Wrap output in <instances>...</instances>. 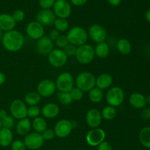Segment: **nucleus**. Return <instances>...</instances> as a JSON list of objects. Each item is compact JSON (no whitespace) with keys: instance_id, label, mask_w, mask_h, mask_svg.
I'll use <instances>...</instances> for the list:
<instances>
[{"instance_id":"30","label":"nucleus","mask_w":150,"mask_h":150,"mask_svg":"<svg viewBox=\"0 0 150 150\" xmlns=\"http://www.w3.org/2000/svg\"><path fill=\"white\" fill-rule=\"evenodd\" d=\"M103 98V93L101 89L98 87H94L89 92V99L94 103H98Z\"/></svg>"},{"instance_id":"1","label":"nucleus","mask_w":150,"mask_h":150,"mask_svg":"<svg viewBox=\"0 0 150 150\" xmlns=\"http://www.w3.org/2000/svg\"><path fill=\"white\" fill-rule=\"evenodd\" d=\"M1 43L7 51L10 52H18L24 44V38L20 32L17 30L4 32L1 38Z\"/></svg>"},{"instance_id":"48","label":"nucleus","mask_w":150,"mask_h":150,"mask_svg":"<svg viewBox=\"0 0 150 150\" xmlns=\"http://www.w3.org/2000/svg\"><path fill=\"white\" fill-rule=\"evenodd\" d=\"M8 116L7 111L4 109H0V120H3L5 117H7Z\"/></svg>"},{"instance_id":"52","label":"nucleus","mask_w":150,"mask_h":150,"mask_svg":"<svg viewBox=\"0 0 150 150\" xmlns=\"http://www.w3.org/2000/svg\"><path fill=\"white\" fill-rule=\"evenodd\" d=\"M3 35H4V33H3L2 31H1V29H0V41L1 40V38H2Z\"/></svg>"},{"instance_id":"14","label":"nucleus","mask_w":150,"mask_h":150,"mask_svg":"<svg viewBox=\"0 0 150 150\" xmlns=\"http://www.w3.org/2000/svg\"><path fill=\"white\" fill-rule=\"evenodd\" d=\"M87 34L88 36L90 37L91 39L97 43L104 42L107 38L106 30L102 26L97 23L89 26Z\"/></svg>"},{"instance_id":"10","label":"nucleus","mask_w":150,"mask_h":150,"mask_svg":"<svg viewBox=\"0 0 150 150\" xmlns=\"http://www.w3.org/2000/svg\"><path fill=\"white\" fill-rule=\"evenodd\" d=\"M44 142L45 140H44L42 134L34 132V133H29L25 136L23 143L27 149L30 150H37L40 149L43 145Z\"/></svg>"},{"instance_id":"40","label":"nucleus","mask_w":150,"mask_h":150,"mask_svg":"<svg viewBox=\"0 0 150 150\" xmlns=\"http://www.w3.org/2000/svg\"><path fill=\"white\" fill-rule=\"evenodd\" d=\"M63 50L65 52V54H67V57H73V56L76 55L77 47L76 45H73V44L69 43Z\"/></svg>"},{"instance_id":"42","label":"nucleus","mask_w":150,"mask_h":150,"mask_svg":"<svg viewBox=\"0 0 150 150\" xmlns=\"http://www.w3.org/2000/svg\"><path fill=\"white\" fill-rule=\"evenodd\" d=\"M56 0H39V4L42 9H50L54 7Z\"/></svg>"},{"instance_id":"6","label":"nucleus","mask_w":150,"mask_h":150,"mask_svg":"<svg viewBox=\"0 0 150 150\" xmlns=\"http://www.w3.org/2000/svg\"><path fill=\"white\" fill-rule=\"evenodd\" d=\"M56 87L59 92H70L74 87L75 80L71 73L64 72L60 73L55 81Z\"/></svg>"},{"instance_id":"34","label":"nucleus","mask_w":150,"mask_h":150,"mask_svg":"<svg viewBox=\"0 0 150 150\" xmlns=\"http://www.w3.org/2000/svg\"><path fill=\"white\" fill-rule=\"evenodd\" d=\"M41 114V109L38 105H33V106H29L27 108V117L29 118L35 119L40 117Z\"/></svg>"},{"instance_id":"17","label":"nucleus","mask_w":150,"mask_h":150,"mask_svg":"<svg viewBox=\"0 0 150 150\" xmlns=\"http://www.w3.org/2000/svg\"><path fill=\"white\" fill-rule=\"evenodd\" d=\"M36 48L37 51L41 55H48L54 49V42L48 36L44 35L38 40Z\"/></svg>"},{"instance_id":"38","label":"nucleus","mask_w":150,"mask_h":150,"mask_svg":"<svg viewBox=\"0 0 150 150\" xmlns=\"http://www.w3.org/2000/svg\"><path fill=\"white\" fill-rule=\"evenodd\" d=\"M11 16L16 23H17V22L22 21H23V19L25 18L24 11L21 10V9H17V10H14V12H13V14H12Z\"/></svg>"},{"instance_id":"9","label":"nucleus","mask_w":150,"mask_h":150,"mask_svg":"<svg viewBox=\"0 0 150 150\" xmlns=\"http://www.w3.org/2000/svg\"><path fill=\"white\" fill-rule=\"evenodd\" d=\"M105 132L101 128H93L89 130L86 136V143L91 146H98L105 141Z\"/></svg>"},{"instance_id":"2","label":"nucleus","mask_w":150,"mask_h":150,"mask_svg":"<svg viewBox=\"0 0 150 150\" xmlns=\"http://www.w3.org/2000/svg\"><path fill=\"white\" fill-rule=\"evenodd\" d=\"M66 36L68 39L69 43L78 47L86 44L88 40V34L86 31L79 26H73L69 29Z\"/></svg>"},{"instance_id":"16","label":"nucleus","mask_w":150,"mask_h":150,"mask_svg":"<svg viewBox=\"0 0 150 150\" xmlns=\"http://www.w3.org/2000/svg\"><path fill=\"white\" fill-rule=\"evenodd\" d=\"M56 18H57V16L54 14V11L50 9H42L36 15V21H38L43 26H49L54 25Z\"/></svg>"},{"instance_id":"27","label":"nucleus","mask_w":150,"mask_h":150,"mask_svg":"<svg viewBox=\"0 0 150 150\" xmlns=\"http://www.w3.org/2000/svg\"><path fill=\"white\" fill-rule=\"evenodd\" d=\"M32 127L36 133L42 134L47 129V122L44 117H38L33 119L32 122Z\"/></svg>"},{"instance_id":"51","label":"nucleus","mask_w":150,"mask_h":150,"mask_svg":"<svg viewBox=\"0 0 150 150\" xmlns=\"http://www.w3.org/2000/svg\"><path fill=\"white\" fill-rule=\"evenodd\" d=\"M145 98H146V104H149V105H150V95H147V96L145 97Z\"/></svg>"},{"instance_id":"20","label":"nucleus","mask_w":150,"mask_h":150,"mask_svg":"<svg viewBox=\"0 0 150 150\" xmlns=\"http://www.w3.org/2000/svg\"><path fill=\"white\" fill-rule=\"evenodd\" d=\"M59 107L54 103H46L41 109V114L44 118L54 119L59 114Z\"/></svg>"},{"instance_id":"39","label":"nucleus","mask_w":150,"mask_h":150,"mask_svg":"<svg viewBox=\"0 0 150 150\" xmlns=\"http://www.w3.org/2000/svg\"><path fill=\"white\" fill-rule=\"evenodd\" d=\"M11 149L12 150H26V147L23 142L17 139V140H15L12 142Z\"/></svg>"},{"instance_id":"4","label":"nucleus","mask_w":150,"mask_h":150,"mask_svg":"<svg viewBox=\"0 0 150 150\" xmlns=\"http://www.w3.org/2000/svg\"><path fill=\"white\" fill-rule=\"evenodd\" d=\"M95 50L92 45L89 44H84L77 47L75 57L80 64H88L92 62L95 58Z\"/></svg>"},{"instance_id":"49","label":"nucleus","mask_w":150,"mask_h":150,"mask_svg":"<svg viewBox=\"0 0 150 150\" xmlns=\"http://www.w3.org/2000/svg\"><path fill=\"white\" fill-rule=\"evenodd\" d=\"M5 81H6L5 75H4V73L0 72V86H1V85H2L3 83L5 82Z\"/></svg>"},{"instance_id":"21","label":"nucleus","mask_w":150,"mask_h":150,"mask_svg":"<svg viewBox=\"0 0 150 150\" xmlns=\"http://www.w3.org/2000/svg\"><path fill=\"white\" fill-rule=\"evenodd\" d=\"M129 103L132 107L136 109H143L146 105V98L144 95L139 92L131 94L129 98Z\"/></svg>"},{"instance_id":"32","label":"nucleus","mask_w":150,"mask_h":150,"mask_svg":"<svg viewBox=\"0 0 150 150\" xmlns=\"http://www.w3.org/2000/svg\"><path fill=\"white\" fill-rule=\"evenodd\" d=\"M54 26L55 29H57L59 32H65L69 28V22L66 18H57L54 21Z\"/></svg>"},{"instance_id":"57","label":"nucleus","mask_w":150,"mask_h":150,"mask_svg":"<svg viewBox=\"0 0 150 150\" xmlns=\"http://www.w3.org/2000/svg\"><path fill=\"white\" fill-rule=\"evenodd\" d=\"M70 150H73V149H70Z\"/></svg>"},{"instance_id":"44","label":"nucleus","mask_w":150,"mask_h":150,"mask_svg":"<svg viewBox=\"0 0 150 150\" xmlns=\"http://www.w3.org/2000/svg\"><path fill=\"white\" fill-rule=\"evenodd\" d=\"M141 117L145 120H150V108H144L141 113Z\"/></svg>"},{"instance_id":"53","label":"nucleus","mask_w":150,"mask_h":150,"mask_svg":"<svg viewBox=\"0 0 150 150\" xmlns=\"http://www.w3.org/2000/svg\"><path fill=\"white\" fill-rule=\"evenodd\" d=\"M1 127H2V125H1V120H0V129H1Z\"/></svg>"},{"instance_id":"31","label":"nucleus","mask_w":150,"mask_h":150,"mask_svg":"<svg viewBox=\"0 0 150 150\" xmlns=\"http://www.w3.org/2000/svg\"><path fill=\"white\" fill-rule=\"evenodd\" d=\"M117 115V110L115 107H113L111 105H107L104 107L103 109L101 112L102 118L105 120H111L114 119Z\"/></svg>"},{"instance_id":"36","label":"nucleus","mask_w":150,"mask_h":150,"mask_svg":"<svg viewBox=\"0 0 150 150\" xmlns=\"http://www.w3.org/2000/svg\"><path fill=\"white\" fill-rule=\"evenodd\" d=\"M55 44L59 49H64L69 44V41L67 36L60 35L59 38L55 40Z\"/></svg>"},{"instance_id":"13","label":"nucleus","mask_w":150,"mask_h":150,"mask_svg":"<svg viewBox=\"0 0 150 150\" xmlns=\"http://www.w3.org/2000/svg\"><path fill=\"white\" fill-rule=\"evenodd\" d=\"M53 7L54 14L58 18L67 19L71 14V6L67 0H56Z\"/></svg>"},{"instance_id":"23","label":"nucleus","mask_w":150,"mask_h":150,"mask_svg":"<svg viewBox=\"0 0 150 150\" xmlns=\"http://www.w3.org/2000/svg\"><path fill=\"white\" fill-rule=\"evenodd\" d=\"M32 128V122L28 117L20 120L16 125V131L21 136H26L29 134Z\"/></svg>"},{"instance_id":"37","label":"nucleus","mask_w":150,"mask_h":150,"mask_svg":"<svg viewBox=\"0 0 150 150\" xmlns=\"http://www.w3.org/2000/svg\"><path fill=\"white\" fill-rule=\"evenodd\" d=\"M1 125H2V127L4 128H7L11 130L13 128V127L16 125V122H15V119L13 118L12 116H7V117L1 120Z\"/></svg>"},{"instance_id":"46","label":"nucleus","mask_w":150,"mask_h":150,"mask_svg":"<svg viewBox=\"0 0 150 150\" xmlns=\"http://www.w3.org/2000/svg\"><path fill=\"white\" fill-rule=\"evenodd\" d=\"M87 0H70V2L76 7H80L86 4Z\"/></svg>"},{"instance_id":"56","label":"nucleus","mask_w":150,"mask_h":150,"mask_svg":"<svg viewBox=\"0 0 150 150\" xmlns=\"http://www.w3.org/2000/svg\"><path fill=\"white\" fill-rule=\"evenodd\" d=\"M149 150H150V149H149Z\"/></svg>"},{"instance_id":"22","label":"nucleus","mask_w":150,"mask_h":150,"mask_svg":"<svg viewBox=\"0 0 150 150\" xmlns=\"http://www.w3.org/2000/svg\"><path fill=\"white\" fill-rule=\"evenodd\" d=\"M113 83V77L109 73H102L96 79V86L100 89H106L110 88Z\"/></svg>"},{"instance_id":"33","label":"nucleus","mask_w":150,"mask_h":150,"mask_svg":"<svg viewBox=\"0 0 150 150\" xmlns=\"http://www.w3.org/2000/svg\"><path fill=\"white\" fill-rule=\"evenodd\" d=\"M57 98L60 103L64 105H69L73 101L69 92H59L57 93Z\"/></svg>"},{"instance_id":"41","label":"nucleus","mask_w":150,"mask_h":150,"mask_svg":"<svg viewBox=\"0 0 150 150\" xmlns=\"http://www.w3.org/2000/svg\"><path fill=\"white\" fill-rule=\"evenodd\" d=\"M42 136L45 141H50L54 139V138L55 137L56 135H55V133H54V130L50 128H47L46 130L42 133Z\"/></svg>"},{"instance_id":"50","label":"nucleus","mask_w":150,"mask_h":150,"mask_svg":"<svg viewBox=\"0 0 150 150\" xmlns=\"http://www.w3.org/2000/svg\"><path fill=\"white\" fill-rule=\"evenodd\" d=\"M145 18H146V20L149 23H150V9L146 12V14H145Z\"/></svg>"},{"instance_id":"55","label":"nucleus","mask_w":150,"mask_h":150,"mask_svg":"<svg viewBox=\"0 0 150 150\" xmlns=\"http://www.w3.org/2000/svg\"><path fill=\"white\" fill-rule=\"evenodd\" d=\"M50 150H57V149H50Z\"/></svg>"},{"instance_id":"54","label":"nucleus","mask_w":150,"mask_h":150,"mask_svg":"<svg viewBox=\"0 0 150 150\" xmlns=\"http://www.w3.org/2000/svg\"><path fill=\"white\" fill-rule=\"evenodd\" d=\"M149 88H150V81H149Z\"/></svg>"},{"instance_id":"29","label":"nucleus","mask_w":150,"mask_h":150,"mask_svg":"<svg viewBox=\"0 0 150 150\" xmlns=\"http://www.w3.org/2000/svg\"><path fill=\"white\" fill-rule=\"evenodd\" d=\"M41 100V96L38 92H30L25 95L24 103L29 106L38 105Z\"/></svg>"},{"instance_id":"43","label":"nucleus","mask_w":150,"mask_h":150,"mask_svg":"<svg viewBox=\"0 0 150 150\" xmlns=\"http://www.w3.org/2000/svg\"><path fill=\"white\" fill-rule=\"evenodd\" d=\"M98 150H113L112 146L110 144V143H108V142H105L99 144L98 146Z\"/></svg>"},{"instance_id":"35","label":"nucleus","mask_w":150,"mask_h":150,"mask_svg":"<svg viewBox=\"0 0 150 150\" xmlns=\"http://www.w3.org/2000/svg\"><path fill=\"white\" fill-rule=\"evenodd\" d=\"M69 93H70L73 100L75 101H80L83 96V92H82L80 89H79L76 86L73 87Z\"/></svg>"},{"instance_id":"12","label":"nucleus","mask_w":150,"mask_h":150,"mask_svg":"<svg viewBox=\"0 0 150 150\" xmlns=\"http://www.w3.org/2000/svg\"><path fill=\"white\" fill-rule=\"evenodd\" d=\"M73 128V125L72 122L68 120H61L57 122L54 126V133L59 138H66L71 133Z\"/></svg>"},{"instance_id":"8","label":"nucleus","mask_w":150,"mask_h":150,"mask_svg":"<svg viewBox=\"0 0 150 150\" xmlns=\"http://www.w3.org/2000/svg\"><path fill=\"white\" fill-rule=\"evenodd\" d=\"M11 116L16 120H22L27 117V106L23 101L20 99L14 100L10 106Z\"/></svg>"},{"instance_id":"28","label":"nucleus","mask_w":150,"mask_h":150,"mask_svg":"<svg viewBox=\"0 0 150 150\" xmlns=\"http://www.w3.org/2000/svg\"><path fill=\"white\" fill-rule=\"evenodd\" d=\"M139 142L142 146L150 149V127H144L139 133Z\"/></svg>"},{"instance_id":"25","label":"nucleus","mask_w":150,"mask_h":150,"mask_svg":"<svg viewBox=\"0 0 150 150\" xmlns=\"http://www.w3.org/2000/svg\"><path fill=\"white\" fill-rule=\"evenodd\" d=\"M117 48L120 54L126 56L130 54L131 52L132 45L128 40L125 38H121L117 41Z\"/></svg>"},{"instance_id":"45","label":"nucleus","mask_w":150,"mask_h":150,"mask_svg":"<svg viewBox=\"0 0 150 150\" xmlns=\"http://www.w3.org/2000/svg\"><path fill=\"white\" fill-rule=\"evenodd\" d=\"M59 35H60V32H59V31H57V29H51V30L50 31L48 37H49L53 41H55L56 40L59 38Z\"/></svg>"},{"instance_id":"24","label":"nucleus","mask_w":150,"mask_h":150,"mask_svg":"<svg viewBox=\"0 0 150 150\" xmlns=\"http://www.w3.org/2000/svg\"><path fill=\"white\" fill-rule=\"evenodd\" d=\"M13 142V134L11 130L4 127L0 129V146L7 147Z\"/></svg>"},{"instance_id":"26","label":"nucleus","mask_w":150,"mask_h":150,"mask_svg":"<svg viewBox=\"0 0 150 150\" xmlns=\"http://www.w3.org/2000/svg\"><path fill=\"white\" fill-rule=\"evenodd\" d=\"M94 50H95V55L101 59L106 58L110 53V47L105 41L97 44L96 47Z\"/></svg>"},{"instance_id":"19","label":"nucleus","mask_w":150,"mask_h":150,"mask_svg":"<svg viewBox=\"0 0 150 150\" xmlns=\"http://www.w3.org/2000/svg\"><path fill=\"white\" fill-rule=\"evenodd\" d=\"M16 24V22L13 18L11 15L7 13L0 14V29L2 32H7L13 30Z\"/></svg>"},{"instance_id":"3","label":"nucleus","mask_w":150,"mask_h":150,"mask_svg":"<svg viewBox=\"0 0 150 150\" xmlns=\"http://www.w3.org/2000/svg\"><path fill=\"white\" fill-rule=\"evenodd\" d=\"M75 83L82 92H89L96 86V78L90 72H81L76 77Z\"/></svg>"},{"instance_id":"15","label":"nucleus","mask_w":150,"mask_h":150,"mask_svg":"<svg viewBox=\"0 0 150 150\" xmlns=\"http://www.w3.org/2000/svg\"><path fill=\"white\" fill-rule=\"evenodd\" d=\"M26 35L33 40H39L44 36L45 29L44 26L36 21L29 22L26 28Z\"/></svg>"},{"instance_id":"18","label":"nucleus","mask_w":150,"mask_h":150,"mask_svg":"<svg viewBox=\"0 0 150 150\" xmlns=\"http://www.w3.org/2000/svg\"><path fill=\"white\" fill-rule=\"evenodd\" d=\"M101 113L97 108H91L86 114V122L92 128H98L102 122Z\"/></svg>"},{"instance_id":"47","label":"nucleus","mask_w":150,"mask_h":150,"mask_svg":"<svg viewBox=\"0 0 150 150\" xmlns=\"http://www.w3.org/2000/svg\"><path fill=\"white\" fill-rule=\"evenodd\" d=\"M107 1L111 5L114 6V7H117L121 4L122 0H107Z\"/></svg>"},{"instance_id":"7","label":"nucleus","mask_w":150,"mask_h":150,"mask_svg":"<svg viewBox=\"0 0 150 150\" xmlns=\"http://www.w3.org/2000/svg\"><path fill=\"white\" fill-rule=\"evenodd\" d=\"M68 57L63 49H54L48 55L49 64L54 67H62L67 63Z\"/></svg>"},{"instance_id":"5","label":"nucleus","mask_w":150,"mask_h":150,"mask_svg":"<svg viewBox=\"0 0 150 150\" xmlns=\"http://www.w3.org/2000/svg\"><path fill=\"white\" fill-rule=\"evenodd\" d=\"M125 92L120 86H113L107 92L105 95L106 102L108 105L113 107H118L123 103L125 100Z\"/></svg>"},{"instance_id":"11","label":"nucleus","mask_w":150,"mask_h":150,"mask_svg":"<svg viewBox=\"0 0 150 150\" xmlns=\"http://www.w3.org/2000/svg\"><path fill=\"white\" fill-rule=\"evenodd\" d=\"M57 90L55 82L51 79H44L38 83L37 86V92L41 97L49 98L55 93Z\"/></svg>"}]
</instances>
